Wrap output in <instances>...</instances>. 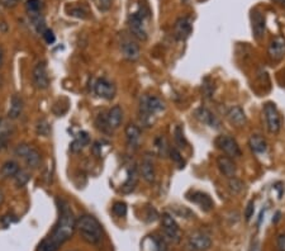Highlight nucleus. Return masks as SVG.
I'll return each instance as SVG.
<instances>
[{"label": "nucleus", "mask_w": 285, "mask_h": 251, "mask_svg": "<svg viewBox=\"0 0 285 251\" xmlns=\"http://www.w3.org/2000/svg\"><path fill=\"white\" fill-rule=\"evenodd\" d=\"M60 209L61 212L58 221L53 228V231H52L51 236H49L52 243L58 248L66 241H69L76 230V218L70 205L67 203H62Z\"/></svg>", "instance_id": "1"}, {"label": "nucleus", "mask_w": 285, "mask_h": 251, "mask_svg": "<svg viewBox=\"0 0 285 251\" xmlns=\"http://www.w3.org/2000/svg\"><path fill=\"white\" fill-rule=\"evenodd\" d=\"M76 230L81 239L92 245H98L103 239V228L99 221L92 214H83L76 219Z\"/></svg>", "instance_id": "2"}, {"label": "nucleus", "mask_w": 285, "mask_h": 251, "mask_svg": "<svg viewBox=\"0 0 285 251\" xmlns=\"http://www.w3.org/2000/svg\"><path fill=\"white\" fill-rule=\"evenodd\" d=\"M165 101L155 96H143L140 100V117L142 123L150 124L151 119L157 113L165 110Z\"/></svg>", "instance_id": "3"}, {"label": "nucleus", "mask_w": 285, "mask_h": 251, "mask_svg": "<svg viewBox=\"0 0 285 251\" xmlns=\"http://www.w3.org/2000/svg\"><path fill=\"white\" fill-rule=\"evenodd\" d=\"M148 18V13L144 12L143 8L140 6L136 12L131 13L128 17V27L132 33L133 37L140 41L147 40V31H146V20Z\"/></svg>", "instance_id": "4"}, {"label": "nucleus", "mask_w": 285, "mask_h": 251, "mask_svg": "<svg viewBox=\"0 0 285 251\" xmlns=\"http://www.w3.org/2000/svg\"><path fill=\"white\" fill-rule=\"evenodd\" d=\"M14 153L18 157L24 160V162H26L29 169H37L40 166L41 153L37 149L32 148V146L27 144H20L15 148Z\"/></svg>", "instance_id": "5"}, {"label": "nucleus", "mask_w": 285, "mask_h": 251, "mask_svg": "<svg viewBox=\"0 0 285 251\" xmlns=\"http://www.w3.org/2000/svg\"><path fill=\"white\" fill-rule=\"evenodd\" d=\"M162 232H164L165 240H169L173 244H178L182 240V232L179 225L176 223L175 218L171 214L164 213L161 217Z\"/></svg>", "instance_id": "6"}, {"label": "nucleus", "mask_w": 285, "mask_h": 251, "mask_svg": "<svg viewBox=\"0 0 285 251\" xmlns=\"http://www.w3.org/2000/svg\"><path fill=\"white\" fill-rule=\"evenodd\" d=\"M217 149H219L221 151L226 153L228 157H239L242 155L241 149H239L238 144H237L236 140L234 137H231L228 135H221L218 136L214 141Z\"/></svg>", "instance_id": "7"}, {"label": "nucleus", "mask_w": 285, "mask_h": 251, "mask_svg": "<svg viewBox=\"0 0 285 251\" xmlns=\"http://www.w3.org/2000/svg\"><path fill=\"white\" fill-rule=\"evenodd\" d=\"M264 114L266 118V124H268V130L271 133H278L282 127V118H280L279 110L277 105L271 101L265 104L264 107Z\"/></svg>", "instance_id": "8"}, {"label": "nucleus", "mask_w": 285, "mask_h": 251, "mask_svg": "<svg viewBox=\"0 0 285 251\" xmlns=\"http://www.w3.org/2000/svg\"><path fill=\"white\" fill-rule=\"evenodd\" d=\"M188 245L194 251H205L212 246V239L203 231H194L188 239Z\"/></svg>", "instance_id": "9"}, {"label": "nucleus", "mask_w": 285, "mask_h": 251, "mask_svg": "<svg viewBox=\"0 0 285 251\" xmlns=\"http://www.w3.org/2000/svg\"><path fill=\"white\" fill-rule=\"evenodd\" d=\"M251 27L252 36L256 41H260L265 35V15L260 9H253L251 12Z\"/></svg>", "instance_id": "10"}, {"label": "nucleus", "mask_w": 285, "mask_h": 251, "mask_svg": "<svg viewBox=\"0 0 285 251\" xmlns=\"http://www.w3.org/2000/svg\"><path fill=\"white\" fill-rule=\"evenodd\" d=\"M33 84L40 90H45L49 87V78L47 72V66L45 62H38L33 69Z\"/></svg>", "instance_id": "11"}, {"label": "nucleus", "mask_w": 285, "mask_h": 251, "mask_svg": "<svg viewBox=\"0 0 285 251\" xmlns=\"http://www.w3.org/2000/svg\"><path fill=\"white\" fill-rule=\"evenodd\" d=\"M94 92L99 98L105 99V100H110V99L114 98L115 96V87L112 81H109L105 78H101L95 83Z\"/></svg>", "instance_id": "12"}, {"label": "nucleus", "mask_w": 285, "mask_h": 251, "mask_svg": "<svg viewBox=\"0 0 285 251\" xmlns=\"http://www.w3.org/2000/svg\"><path fill=\"white\" fill-rule=\"evenodd\" d=\"M187 200L190 201V202L195 203L200 207V209H203L204 212H209L213 209L214 207V202L212 201L208 194L203 193V192H198V191H191L187 194Z\"/></svg>", "instance_id": "13"}, {"label": "nucleus", "mask_w": 285, "mask_h": 251, "mask_svg": "<svg viewBox=\"0 0 285 251\" xmlns=\"http://www.w3.org/2000/svg\"><path fill=\"white\" fill-rule=\"evenodd\" d=\"M193 31V24H191V19L189 17L179 18L175 22L174 26V35L175 38L179 41H185Z\"/></svg>", "instance_id": "14"}, {"label": "nucleus", "mask_w": 285, "mask_h": 251, "mask_svg": "<svg viewBox=\"0 0 285 251\" xmlns=\"http://www.w3.org/2000/svg\"><path fill=\"white\" fill-rule=\"evenodd\" d=\"M269 57L273 61H280L285 56V37L277 36L271 40L268 49Z\"/></svg>", "instance_id": "15"}, {"label": "nucleus", "mask_w": 285, "mask_h": 251, "mask_svg": "<svg viewBox=\"0 0 285 251\" xmlns=\"http://www.w3.org/2000/svg\"><path fill=\"white\" fill-rule=\"evenodd\" d=\"M194 116H195V118L198 119L199 122L207 124L208 127L213 128V130H219V128H221V121H219L209 109H207V108H198V109L195 110V113H194Z\"/></svg>", "instance_id": "16"}, {"label": "nucleus", "mask_w": 285, "mask_h": 251, "mask_svg": "<svg viewBox=\"0 0 285 251\" xmlns=\"http://www.w3.org/2000/svg\"><path fill=\"white\" fill-rule=\"evenodd\" d=\"M105 124L109 130H117L122 124L123 121V110L119 105H114L113 108H110L108 114L105 116Z\"/></svg>", "instance_id": "17"}, {"label": "nucleus", "mask_w": 285, "mask_h": 251, "mask_svg": "<svg viewBox=\"0 0 285 251\" xmlns=\"http://www.w3.org/2000/svg\"><path fill=\"white\" fill-rule=\"evenodd\" d=\"M217 166L222 175L227 176V178H234L236 175L237 166L234 162V160L228 157V156H218L217 159Z\"/></svg>", "instance_id": "18"}, {"label": "nucleus", "mask_w": 285, "mask_h": 251, "mask_svg": "<svg viewBox=\"0 0 285 251\" xmlns=\"http://www.w3.org/2000/svg\"><path fill=\"white\" fill-rule=\"evenodd\" d=\"M141 175L147 183L155 182V164H153L152 156L146 155L141 162Z\"/></svg>", "instance_id": "19"}, {"label": "nucleus", "mask_w": 285, "mask_h": 251, "mask_svg": "<svg viewBox=\"0 0 285 251\" xmlns=\"http://www.w3.org/2000/svg\"><path fill=\"white\" fill-rule=\"evenodd\" d=\"M126 137L128 146L133 150L139 149L140 142H141V130L136 124H128L126 127Z\"/></svg>", "instance_id": "20"}, {"label": "nucleus", "mask_w": 285, "mask_h": 251, "mask_svg": "<svg viewBox=\"0 0 285 251\" xmlns=\"http://www.w3.org/2000/svg\"><path fill=\"white\" fill-rule=\"evenodd\" d=\"M122 52H123V56L130 61H136L139 60L140 57V47L139 45L133 42L132 40H124L122 42Z\"/></svg>", "instance_id": "21"}, {"label": "nucleus", "mask_w": 285, "mask_h": 251, "mask_svg": "<svg viewBox=\"0 0 285 251\" xmlns=\"http://www.w3.org/2000/svg\"><path fill=\"white\" fill-rule=\"evenodd\" d=\"M227 118L228 121L232 124L237 126V127H241L243 124L246 123L247 118H246V114L243 112L241 107H232L227 113Z\"/></svg>", "instance_id": "22"}, {"label": "nucleus", "mask_w": 285, "mask_h": 251, "mask_svg": "<svg viewBox=\"0 0 285 251\" xmlns=\"http://www.w3.org/2000/svg\"><path fill=\"white\" fill-rule=\"evenodd\" d=\"M137 180H139L137 169H136V166H130L127 170V179L124 182L123 188H122L123 193H131L137 185Z\"/></svg>", "instance_id": "23"}, {"label": "nucleus", "mask_w": 285, "mask_h": 251, "mask_svg": "<svg viewBox=\"0 0 285 251\" xmlns=\"http://www.w3.org/2000/svg\"><path fill=\"white\" fill-rule=\"evenodd\" d=\"M248 146L255 153H264L268 150V144H266L265 139L259 135H252L248 140Z\"/></svg>", "instance_id": "24"}, {"label": "nucleus", "mask_w": 285, "mask_h": 251, "mask_svg": "<svg viewBox=\"0 0 285 251\" xmlns=\"http://www.w3.org/2000/svg\"><path fill=\"white\" fill-rule=\"evenodd\" d=\"M22 110H23V100L19 96H13L10 99V107L8 110V117L10 119H17L18 117L22 114Z\"/></svg>", "instance_id": "25"}, {"label": "nucleus", "mask_w": 285, "mask_h": 251, "mask_svg": "<svg viewBox=\"0 0 285 251\" xmlns=\"http://www.w3.org/2000/svg\"><path fill=\"white\" fill-rule=\"evenodd\" d=\"M89 135H88L87 132L81 131V132H79L78 135L75 136L74 141L70 144V150H71L72 152H79V151L83 150V149L89 144Z\"/></svg>", "instance_id": "26"}, {"label": "nucleus", "mask_w": 285, "mask_h": 251, "mask_svg": "<svg viewBox=\"0 0 285 251\" xmlns=\"http://www.w3.org/2000/svg\"><path fill=\"white\" fill-rule=\"evenodd\" d=\"M19 171V165L15 161H6L5 164L1 166L0 174L3 178H14L15 174Z\"/></svg>", "instance_id": "27"}, {"label": "nucleus", "mask_w": 285, "mask_h": 251, "mask_svg": "<svg viewBox=\"0 0 285 251\" xmlns=\"http://www.w3.org/2000/svg\"><path fill=\"white\" fill-rule=\"evenodd\" d=\"M155 148L158 155L164 156V157L165 156H167V153L170 151V148H169V145H167V141L164 136H158V137H156Z\"/></svg>", "instance_id": "28"}, {"label": "nucleus", "mask_w": 285, "mask_h": 251, "mask_svg": "<svg viewBox=\"0 0 285 251\" xmlns=\"http://www.w3.org/2000/svg\"><path fill=\"white\" fill-rule=\"evenodd\" d=\"M8 124L4 123V121H0V151L8 146L9 141V130L5 127Z\"/></svg>", "instance_id": "29"}, {"label": "nucleus", "mask_w": 285, "mask_h": 251, "mask_svg": "<svg viewBox=\"0 0 285 251\" xmlns=\"http://www.w3.org/2000/svg\"><path fill=\"white\" fill-rule=\"evenodd\" d=\"M174 139H175V142L178 144L179 148H187L188 145V141L187 139H185L184 136V131H183V128L180 127V126H176L175 130H174Z\"/></svg>", "instance_id": "30"}, {"label": "nucleus", "mask_w": 285, "mask_h": 251, "mask_svg": "<svg viewBox=\"0 0 285 251\" xmlns=\"http://www.w3.org/2000/svg\"><path fill=\"white\" fill-rule=\"evenodd\" d=\"M28 180H29V174L27 173L26 170H22V169H19V171H18V173L15 174V176H14L15 185H17L18 188L23 187V185H26L27 183H28Z\"/></svg>", "instance_id": "31"}, {"label": "nucleus", "mask_w": 285, "mask_h": 251, "mask_svg": "<svg viewBox=\"0 0 285 251\" xmlns=\"http://www.w3.org/2000/svg\"><path fill=\"white\" fill-rule=\"evenodd\" d=\"M242 188H243V183L241 182L237 178H230V182H228V189L232 194H238L239 192L242 191Z\"/></svg>", "instance_id": "32"}, {"label": "nucleus", "mask_w": 285, "mask_h": 251, "mask_svg": "<svg viewBox=\"0 0 285 251\" xmlns=\"http://www.w3.org/2000/svg\"><path fill=\"white\" fill-rule=\"evenodd\" d=\"M41 8H42V3H41V0H27L26 1V9L29 14H36V13H40Z\"/></svg>", "instance_id": "33"}, {"label": "nucleus", "mask_w": 285, "mask_h": 251, "mask_svg": "<svg viewBox=\"0 0 285 251\" xmlns=\"http://www.w3.org/2000/svg\"><path fill=\"white\" fill-rule=\"evenodd\" d=\"M112 212L117 217H126L127 214V204L124 202H115L112 207Z\"/></svg>", "instance_id": "34"}, {"label": "nucleus", "mask_w": 285, "mask_h": 251, "mask_svg": "<svg viewBox=\"0 0 285 251\" xmlns=\"http://www.w3.org/2000/svg\"><path fill=\"white\" fill-rule=\"evenodd\" d=\"M36 131H37L38 135L48 136L49 132H51V127H49L48 122L46 119H40L37 122V126H36Z\"/></svg>", "instance_id": "35"}, {"label": "nucleus", "mask_w": 285, "mask_h": 251, "mask_svg": "<svg viewBox=\"0 0 285 251\" xmlns=\"http://www.w3.org/2000/svg\"><path fill=\"white\" fill-rule=\"evenodd\" d=\"M169 155H170V159L173 160V161L175 162V164L178 165V166L180 167V169H183V167H184L185 161H184V160H183L182 153L179 152V151L176 150L175 148L170 149V151H169Z\"/></svg>", "instance_id": "36"}, {"label": "nucleus", "mask_w": 285, "mask_h": 251, "mask_svg": "<svg viewBox=\"0 0 285 251\" xmlns=\"http://www.w3.org/2000/svg\"><path fill=\"white\" fill-rule=\"evenodd\" d=\"M37 251H58V246H56L55 244L52 243L51 239L47 237V239H45L44 241L40 244Z\"/></svg>", "instance_id": "37"}, {"label": "nucleus", "mask_w": 285, "mask_h": 251, "mask_svg": "<svg viewBox=\"0 0 285 251\" xmlns=\"http://www.w3.org/2000/svg\"><path fill=\"white\" fill-rule=\"evenodd\" d=\"M42 37H44V40L46 41V44H48V45H52L56 41L55 33H53V31H51V29H47V28L45 29L44 33H42Z\"/></svg>", "instance_id": "38"}, {"label": "nucleus", "mask_w": 285, "mask_h": 251, "mask_svg": "<svg viewBox=\"0 0 285 251\" xmlns=\"http://www.w3.org/2000/svg\"><path fill=\"white\" fill-rule=\"evenodd\" d=\"M253 213H255V203H253V201H251V202H248L247 207H246L245 209V218L247 222L252 218Z\"/></svg>", "instance_id": "39"}, {"label": "nucleus", "mask_w": 285, "mask_h": 251, "mask_svg": "<svg viewBox=\"0 0 285 251\" xmlns=\"http://www.w3.org/2000/svg\"><path fill=\"white\" fill-rule=\"evenodd\" d=\"M98 6L101 12H107L112 6V0H98Z\"/></svg>", "instance_id": "40"}, {"label": "nucleus", "mask_w": 285, "mask_h": 251, "mask_svg": "<svg viewBox=\"0 0 285 251\" xmlns=\"http://www.w3.org/2000/svg\"><path fill=\"white\" fill-rule=\"evenodd\" d=\"M101 145H103V142H100V141H98V142H95L94 145H93V153H94L95 156H98V157H100L101 155H103V152H101Z\"/></svg>", "instance_id": "41"}, {"label": "nucleus", "mask_w": 285, "mask_h": 251, "mask_svg": "<svg viewBox=\"0 0 285 251\" xmlns=\"http://www.w3.org/2000/svg\"><path fill=\"white\" fill-rule=\"evenodd\" d=\"M277 246L279 251H285V235L282 234L277 239Z\"/></svg>", "instance_id": "42"}, {"label": "nucleus", "mask_w": 285, "mask_h": 251, "mask_svg": "<svg viewBox=\"0 0 285 251\" xmlns=\"http://www.w3.org/2000/svg\"><path fill=\"white\" fill-rule=\"evenodd\" d=\"M71 15H75L78 18H87V12L81 8H72Z\"/></svg>", "instance_id": "43"}, {"label": "nucleus", "mask_w": 285, "mask_h": 251, "mask_svg": "<svg viewBox=\"0 0 285 251\" xmlns=\"http://www.w3.org/2000/svg\"><path fill=\"white\" fill-rule=\"evenodd\" d=\"M248 251H260L259 241H253V243L251 244V246H250V249H248Z\"/></svg>", "instance_id": "44"}, {"label": "nucleus", "mask_w": 285, "mask_h": 251, "mask_svg": "<svg viewBox=\"0 0 285 251\" xmlns=\"http://www.w3.org/2000/svg\"><path fill=\"white\" fill-rule=\"evenodd\" d=\"M3 60H4V50L3 47L0 46V67L3 65Z\"/></svg>", "instance_id": "45"}, {"label": "nucleus", "mask_w": 285, "mask_h": 251, "mask_svg": "<svg viewBox=\"0 0 285 251\" xmlns=\"http://www.w3.org/2000/svg\"><path fill=\"white\" fill-rule=\"evenodd\" d=\"M271 1H275V3H279L280 5H283L285 8V0H271Z\"/></svg>", "instance_id": "46"}, {"label": "nucleus", "mask_w": 285, "mask_h": 251, "mask_svg": "<svg viewBox=\"0 0 285 251\" xmlns=\"http://www.w3.org/2000/svg\"><path fill=\"white\" fill-rule=\"evenodd\" d=\"M4 202V194H3V192L0 191V204Z\"/></svg>", "instance_id": "47"}, {"label": "nucleus", "mask_w": 285, "mask_h": 251, "mask_svg": "<svg viewBox=\"0 0 285 251\" xmlns=\"http://www.w3.org/2000/svg\"><path fill=\"white\" fill-rule=\"evenodd\" d=\"M284 81H285V76H284Z\"/></svg>", "instance_id": "48"}, {"label": "nucleus", "mask_w": 285, "mask_h": 251, "mask_svg": "<svg viewBox=\"0 0 285 251\" xmlns=\"http://www.w3.org/2000/svg\"><path fill=\"white\" fill-rule=\"evenodd\" d=\"M74 251H75V250H74Z\"/></svg>", "instance_id": "49"}]
</instances>
